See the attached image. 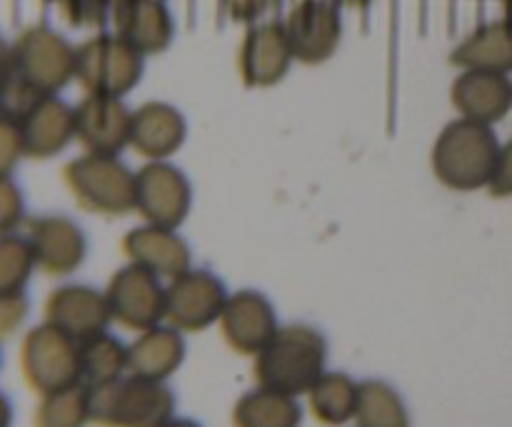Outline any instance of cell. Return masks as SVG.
Here are the masks:
<instances>
[{
  "label": "cell",
  "mask_w": 512,
  "mask_h": 427,
  "mask_svg": "<svg viewBox=\"0 0 512 427\" xmlns=\"http://www.w3.org/2000/svg\"><path fill=\"white\" fill-rule=\"evenodd\" d=\"M500 148L495 130L488 123L460 118L440 133L433 150L435 175L448 188L475 190L490 185L498 168Z\"/></svg>",
  "instance_id": "1"
},
{
  "label": "cell",
  "mask_w": 512,
  "mask_h": 427,
  "mask_svg": "<svg viewBox=\"0 0 512 427\" xmlns=\"http://www.w3.org/2000/svg\"><path fill=\"white\" fill-rule=\"evenodd\" d=\"M325 340L308 325H288L273 335L255 360V378L263 388L285 395L313 390L323 378Z\"/></svg>",
  "instance_id": "2"
},
{
  "label": "cell",
  "mask_w": 512,
  "mask_h": 427,
  "mask_svg": "<svg viewBox=\"0 0 512 427\" xmlns=\"http://www.w3.org/2000/svg\"><path fill=\"white\" fill-rule=\"evenodd\" d=\"M78 48L48 28H28L15 38L5 53L3 73L40 95H53L75 75Z\"/></svg>",
  "instance_id": "3"
},
{
  "label": "cell",
  "mask_w": 512,
  "mask_h": 427,
  "mask_svg": "<svg viewBox=\"0 0 512 427\" xmlns=\"http://www.w3.org/2000/svg\"><path fill=\"white\" fill-rule=\"evenodd\" d=\"M173 415V395L158 380H113L90 390V420L105 427H163Z\"/></svg>",
  "instance_id": "4"
},
{
  "label": "cell",
  "mask_w": 512,
  "mask_h": 427,
  "mask_svg": "<svg viewBox=\"0 0 512 427\" xmlns=\"http://www.w3.org/2000/svg\"><path fill=\"white\" fill-rule=\"evenodd\" d=\"M143 75V53L125 43L118 33L95 35L78 48L75 78L88 93L120 98Z\"/></svg>",
  "instance_id": "5"
},
{
  "label": "cell",
  "mask_w": 512,
  "mask_h": 427,
  "mask_svg": "<svg viewBox=\"0 0 512 427\" xmlns=\"http://www.w3.org/2000/svg\"><path fill=\"white\" fill-rule=\"evenodd\" d=\"M65 180L75 198L100 213H125L135 205V175L113 155L88 153L73 160L65 170Z\"/></svg>",
  "instance_id": "6"
},
{
  "label": "cell",
  "mask_w": 512,
  "mask_h": 427,
  "mask_svg": "<svg viewBox=\"0 0 512 427\" xmlns=\"http://www.w3.org/2000/svg\"><path fill=\"white\" fill-rule=\"evenodd\" d=\"M20 360L28 383L43 395L80 383V343L53 323L28 335Z\"/></svg>",
  "instance_id": "7"
},
{
  "label": "cell",
  "mask_w": 512,
  "mask_h": 427,
  "mask_svg": "<svg viewBox=\"0 0 512 427\" xmlns=\"http://www.w3.org/2000/svg\"><path fill=\"white\" fill-rule=\"evenodd\" d=\"M293 58L300 63H323L338 50L343 25L338 5L325 0H300L290 8L283 23Z\"/></svg>",
  "instance_id": "8"
},
{
  "label": "cell",
  "mask_w": 512,
  "mask_h": 427,
  "mask_svg": "<svg viewBox=\"0 0 512 427\" xmlns=\"http://www.w3.org/2000/svg\"><path fill=\"white\" fill-rule=\"evenodd\" d=\"M105 298L113 318L125 328L150 330L165 318V288H160L153 270L138 263L115 275Z\"/></svg>",
  "instance_id": "9"
},
{
  "label": "cell",
  "mask_w": 512,
  "mask_h": 427,
  "mask_svg": "<svg viewBox=\"0 0 512 427\" xmlns=\"http://www.w3.org/2000/svg\"><path fill=\"white\" fill-rule=\"evenodd\" d=\"M225 305L223 283L203 270H185L165 288V318L175 328H205L223 315Z\"/></svg>",
  "instance_id": "10"
},
{
  "label": "cell",
  "mask_w": 512,
  "mask_h": 427,
  "mask_svg": "<svg viewBox=\"0 0 512 427\" xmlns=\"http://www.w3.org/2000/svg\"><path fill=\"white\" fill-rule=\"evenodd\" d=\"M135 208L150 225L175 228L190 208L188 180L163 160L148 163L135 173Z\"/></svg>",
  "instance_id": "11"
},
{
  "label": "cell",
  "mask_w": 512,
  "mask_h": 427,
  "mask_svg": "<svg viewBox=\"0 0 512 427\" xmlns=\"http://www.w3.org/2000/svg\"><path fill=\"white\" fill-rule=\"evenodd\" d=\"M293 60V50H290L283 23L268 20V23L250 25L238 55L240 75H243L245 83L253 85V88L278 83L288 73Z\"/></svg>",
  "instance_id": "12"
},
{
  "label": "cell",
  "mask_w": 512,
  "mask_h": 427,
  "mask_svg": "<svg viewBox=\"0 0 512 427\" xmlns=\"http://www.w3.org/2000/svg\"><path fill=\"white\" fill-rule=\"evenodd\" d=\"M10 120L18 128L23 153L35 155V158L58 153L75 135V110H70L53 95H40L23 113Z\"/></svg>",
  "instance_id": "13"
},
{
  "label": "cell",
  "mask_w": 512,
  "mask_h": 427,
  "mask_svg": "<svg viewBox=\"0 0 512 427\" xmlns=\"http://www.w3.org/2000/svg\"><path fill=\"white\" fill-rule=\"evenodd\" d=\"M45 313H48V323H53L78 343L103 333L108 320L113 318L108 298L85 285H68V288L55 290Z\"/></svg>",
  "instance_id": "14"
},
{
  "label": "cell",
  "mask_w": 512,
  "mask_h": 427,
  "mask_svg": "<svg viewBox=\"0 0 512 427\" xmlns=\"http://www.w3.org/2000/svg\"><path fill=\"white\" fill-rule=\"evenodd\" d=\"M130 118L133 113H128L118 98L88 93L75 108V135L90 153L113 155L130 140Z\"/></svg>",
  "instance_id": "15"
},
{
  "label": "cell",
  "mask_w": 512,
  "mask_h": 427,
  "mask_svg": "<svg viewBox=\"0 0 512 427\" xmlns=\"http://www.w3.org/2000/svg\"><path fill=\"white\" fill-rule=\"evenodd\" d=\"M453 103L460 118L493 125L512 108V80L493 70H463L453 83Z\"/></svg>",
  "instance_id": "16"
},
{
  "label": "cell",
  "mask_w": 512,
  "mask_h": 427,
  "mask_svg": "<svg viewBox=\"0 0 512 427\" xmlns=\"http://www.w3.org/2000/svg\"><path fill=\"white\" fill-rule=\"evenodd\" d=\"M220 325L228 343L240 353H260L280 330L268 300L253 290H243L228 298Z\"/></svg>",
  "instance_id": "17"
},
{
  "label": "cell",
  "mask_w": 512,
  "mask_h": 427,
  "mask_svg": "<svg viewBox=\"0 0 512 427\" xmlns=\"http://www.w3.org/2000/svg\"><path fill=\"white\" fill-rule=\"evenodd\" d=\"M115 33L138 53H160L173 38V20L160 0H120L113 10Z\"/></svg>",
  "instance_id": "18"
},
{
  "label": "cell",
  "mask_w": 512,
  "mask_h": 427,
  "mask_svg": "<svg viewBox=\"0 0 512 427\" xmlns=\"http://www.w3.org/2000/svg\"><path fill=\"white\" fill-rule=\"evenodd\" d=\"M30 250L45 273H70L83 260V233L65 218H43L30 225Z\"/></svg>",
  "instance_id": "19"
},
{
  "label": "cell",
  "mask_w": 512,
  "mask_h": 427,
  "mask_svg": "<svg viewBox=\"0 0 512 427\" xmlns=\"http://www.w3.org/2000/svg\"><path fill=\"white\" fill-rule=\"evenodd\" d=\"M125 253L133 258V263L153 270L155 275H170V278H178L190 265L188 245L173 233V228H163V225L148 223L145 228L133 230L125 238Z\"/></svg>",
  "instance_id": "20"
},
{
  "label": "cell",
  "mask_w": 512,
  "mask_h": 427,
  "mask_svg": "<svg viewBox=\"0 0 512 427\" xmlns=\"http://www.w3.org/2000/svg\"><path fill=\"white\" fill-rule=\"evenodd\" d=\"M185 138V120L165 103H145L130 118V143L148 158L175 153Z\"/></svg>",
  "instance_id": "21"
},
{
  "label": "cell",
  "mask_w": 512,
  "mask_h": 427,
  "mask_svg": "<svg viewBox=\"0 0 512 427\" xmlns=\"http://www.w3.org/2000/svg\"><path fill=\"white\" fill-rule=\"evenodd\" d=\"M453 63L463 70H493L510 73L512 70V23L493 20L480 25L453 50Z\"/></svg>",
  "instance_id": "22"
},
{
  "label": "cell",
  "mask_w": 512,
  "mask_h": 427,
  "mask_svg": "<svg viewBox=\"0 0 512 427\" xmlns=\"http://www.w3.org/2000/svg\"><path fill=\"white\" fill-rule=\"evenodd\" d=\"M183 338L170 328H150L128 348V370L135 378L165 380L183 363Z\"/></svg>",
  "instance_id": "23"
},
{
  "label": "cell",
  "mask_w": 512,
  "mask_h": 427,
  "mask_svg": "<svg viewBox=\"0 0 512 427\" xmlns=\"http://www.w3.org/2000/svg\"><path fill=\"white\" fill-rule=\"evenodd\" d=\"M300 405L293 395L278 393L260 385V390L248 393L235 408V427H298Z\"/></svg>",
  "instance_id": "24"
},
{
  "label": "cell",
  "mask_w": 512,
  "mask_h": 427,
  "mask_svg": "<svg viewBox=\"0 0 512 427\" xmlns=\"http://www.w3.org/2000/svg\"><path fill=\"white\" fill-rule=\"evenodd\" d=\"M128 368V350L120 348V343L110 335H95V338L80 343V383L90 390L103 388L120 378V373Z\"/></svg>",
  "instance_id": "25"
},
{
  "label": "cell",
  "mask_w": 512,
  "mask_h": 427,
  "mask_svg": "<svg viewBox=\"0 0 512 427\" xmlns=\"http://www.w3.org/2000/svg\"><path fill=\"white\" fill-rule=\"evenodd\" d=\"M360 385H355L348 375H323L310 390V403H313L318 420L328 425H343L345 420L358 413Z\"/></svg>",
  "instance_id": "26"
},
{
  "label": "cell",
  "mask_w": 512,
  "mask_h": 427,
  "mask_svg": "<svg viewBox=\"0 0 512 427\" xmlns=\"http://www.w3.org/2000/svg\"><path fill=\"white\" fill-rule=\"evenodd\" d=\"M358 418L360 427H408V413L403 400L390 385L368 380L360 385L358 395Z\"/></svg>",
  "instance_id": "27"
},
{
  "label": "cell",
  "mask_w": 512,
  "mask_h": 427,
  "mask_svg": "<svg viewBox=\"0 0 512 427\" xmlns=\"http://www.w3.org/2000/svg\"><path fill=\"white\" fill-rule=\"evenodd\" d=\"M90 420V388L83 383L45 395L38 408V427H83Z\"/></svg>",
  "instance_id": "28"
},
{
  "label": "cell",
  "mask_w": 512,
  "mask_h": 427,
  "mask_svg": "<svg viewBox=\"0 0 512 427\" xmlns=\"http://www.w3.org/2000/svg\"><path fill=\"white\" fill-rule=\"evenodd\" d=\"M33 263L35 258L33 250H30V243L18 238L3 240V248H0V283H3V295L20 293Z\"/></svg>",
  "instance_id": "29"
},
{
  "label": "cell",
  "mask_w": 512,
  "mask_h": 427,
  "mask_svg": "<svg viewBox=\"0 0 512 427\" xmlns=\"http://www.w3.org/2000/svg\"><path fill=\"white\" fill-rule=\"evenodd\" d=\"M118 3L120 0H63L60 3V13H63V18L70 25L95 28V25H103V20L108 15H113Z\"/></svg>",
  "instance_id": "30"
},
{
  "label": "cell",
  "mask_w": 512,
  "mask_h": 427,
  "mask_svg": "<svg viewBox=\"0 0 512 427\" xmlns=\"http://www.w3.org/2000/svg\"><path fill=\"white\" fill-rule=\"evenodd\" d=\"M490 190L498 198H508L512 195V138L500 148L498 168H495L493 180H490Z\"/></svg>",
  "instance_id": "31"
},
{
  "label": "cell",
  "mask_w": 512,
  "mask_h": 427,
  "mask_svg": "<svg viewBox=\"0 0 512 427\" xmlns=\"http://www.w3.org/2000/svg\"><path fill=\"white\" fill-rule=\"evenodd\" d=\"M278 0H220L225 13L233 20H243V23H253L258 20L270 5H275Z\"/></svg>",
  "instance_id": "32"
},
{
  "label": "cell",
  "mask_w": 512,
  "mask_h": 427,
  "mask_svg": "<svg viewBox=\"0 0 512 427\" xmlns=\"http://www.w3.org/2000/svg\"><path fill=\"white\" fill-rule=\"evenodd\" d=\"M13 200H18V195H15V190L10 188V183L5 180L3 183V228H13Z\"/></svg>",
  "instance_id": "33"
},
{
  "label": "cell",
  "mask_w": 512,
  "mask_h": 427,
  "mask_svg": "<svg viewBox=\"0 0 512 427\" xmlns=\"http://www.w3.org/2000/svg\"><path fill=\"white\" fill-rule=\"evenodd\" d=\"M163 427H198V425L190 423V420H168Z\"/></svg>",
  "instance_id": "34"
},
{
  "label": "cell",
  "mask_w": 512,
  "mask_h": 427,
  "mask_svg": "<svg viewBox=\"0 0 512 427\" xmlns=\"http://www.w3.org/2000/svg\"><path fill=\"white\" fill-rule=\"evenodd\" d=\"M325 3H333V5H365L368 0H325Z\"/></svg>",
  "instance_id": "35"
},
{
  "label": "cell",
  "mask_w": 512,
  "mask_h": 427,
  "mask_svg": "<svg viewBox=\"0 0 512 427\" xmlns=\"http://www.w3.org/2000/svg\"><path fill=\"white\" fill-rule=\"evenodd\" d=\"M503 13H505V20H510L512 23V0H503Z\"/></svg>",
  "instance_id": "36"
},
{
  "label": "cell",
  "mask_w": 512,
  "mask_h": 427,
  "mask_svg": "<svg viewBox=\"0 0 512 427\" xmlns=\"http://www.w3.org/2000/svg\"><path fill=\"white\" fill-rule=\"evenodd\" d=\"M50 3H58L60 5V3H63V0H50Z\"/></svg>",
  "instance_id": "37"
}]
</instances>
